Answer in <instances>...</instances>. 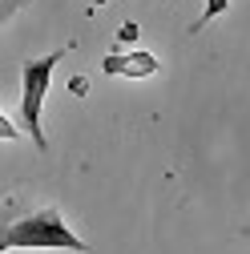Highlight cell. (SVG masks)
I'll list each match as a JSON object with an SVG mask.
<instances>
[{
  "instance_id": "obj_1",
  "label": "cell",
  "mask_w": 250,
  "mask_h": 254,
  "mask_svg": "<svg viewBox=\"0 0 250 254\" xmlns=\"http://www.w3.org/2000/svg\"><path fill=\"white\" fill-rule=\"evenodd\" d=\"M65 53L69 49H57V53H49L41 61H28L24 73H20V129L28 133V141H33L37 149H49V137L41 129V109H45V93L53 85L57 65L65 61Z\"/></svg>"
},
{
  "instance_id": "obj_5",
  "label": "cell",
  "mask_w": 250,
  "mask_h": 254,
  "mask_svg": "<svg viewBox=\"0 0 250 254\" xmlns=\"http://www.w3.org/2000/svg\"><path fill=\"white\" fill-rule=\"evenodd\" d=\"M24 4H28V0H0V28H4V24H8Z\"/></svg>"
},
{
  "instance_id": "obj_6",
  "label": "cell",
  "mask_w": 250,
  "mask_h": 254,
  "mask_svg": "<svg viewBox=\"0 0 250 254\" xmlns=\"http://www.w3.org/2000/svg\"><path fill=\"white\" fill-rule=\"evenodd\" d=\"M16 137H24V133L16 129V125H12L4 113H0V141H16Z\"/></svg>"
},
{
  "instance_id": "obj_3",
  "label": "cell",
  "mask_w": 250,
  "mask_h": 254,
  "mask_svg": "<svg viewBox=\"0 0 250 254\" xmlns=\"http://www.w3.org/2000/svg\"><path fill=\"white\" fill-rule=\"evenodd\" d=\"M12 222H16V198H4V202H0V254L12 250V246H8V230H12Z\"/></svg>"
},
{
  "instance_id": "obj_2",
  "label": "cell",
  "mask_w": 250,
  "mask_h": 254,
  "mask_svg": "<svg viewBox=\"0 0 250 254\" xmlns=\"http://www.w3.org/2000/svg\"><path fill=\"white\" fill-rule=\"evenodd\" d=\"M8 246L12 250H77V254L85 250V242L69 230V222L53 206L16 218L12 230H8Z\"/></svg>"
},
{
  "instance_id": "obj_4",
  "label": "cell",
  "mask_w": 250,
  "mask_h": 254,
  "mask_svg": "<svg viewBox=\"0 0 250 254\" xmlns=\"http://www.w3.org/2000/svg\"><path fill=\"white\" fill-rule=\"evenodd\" d=\"M226 8H230V0H206V8H202V16H198V20L190 24V37H198L202 28H206L210 20H218V16H222Z\"/></svg>"
}]
</instances>
